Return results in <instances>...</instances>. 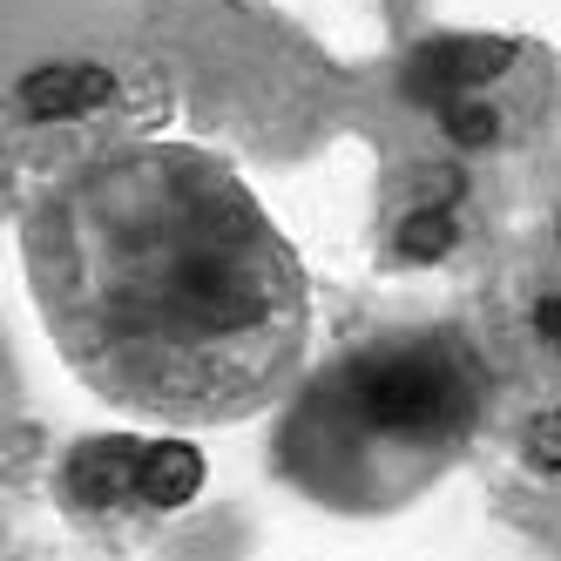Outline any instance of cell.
I'll return each mask as SVG.
<instances>
[{"instance_id":"obj_4","label":"cell","mask_w":561,"mask_h":561,"mask_svg":"<svg viewBox=\"0 0 561 561\" xmlns=\"http://www.w3.org/2000/svg\"><path fill=\"white\" fill-rule=\"evenodd\" d=\"M136 488L149 494V501H190V488H196V454L190 447H142V467H136Z\"/></svg>"},{"instance_id":"obj_3","label":"cell","mask_w":561,"mask_h":561,"mask_svg":"<svg viewBox=\"0 0 561 561\" xmlns=\"http://www.w3.org/2000/svg\"><path fill=\"white\" fill-rule=\"evenodd\" d=\"M108 95V75L102 68H42L21 82V108L27 115H61L75 102H102Z\"/></svg>"},{"instance_id":"obj_5","label":"cell","mask_w":561,"mask_h":561,"mask_svg":"<svg viewBox=\"0 0 561 561\" xmlns=\"http://www.w3.org/2000/svg\"><path fill=\"white\" fill-rule=\"evenodd\" d=\"M541 460H561V420H541V439H535Z\"/></svg>"},{"instance_id":"obj_2","label":"cell","mask_w":561,"mask_h":561,"mask_svg":"<svg viewBox=\"0 0 561 561\" xmlns=\"http://www.w3.org/2000/svg\"><path fill=\"white\" fill-rule=\"evenodd\" d=\"M480 426V373L454 339H373L311 379L277 467L332 507H392L454 467Z\"/></svg>"},{"instance_id":"obj_1","label":"cell","mask_w":561,"mask_h":561,"mask_svg":"<svg viewBox=\"0 0 561 561\" xmlns=\"http://www.w3.org/2000/svg\"><path fill=\"white\" fill-rule=\"evenodd\" d=\"M21 251L55 352L123 413L251 420L305 358V271L244 176L204 149L75 156L34 190Z\"/></svg>"}]
</instances>
